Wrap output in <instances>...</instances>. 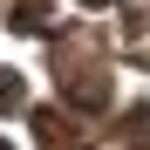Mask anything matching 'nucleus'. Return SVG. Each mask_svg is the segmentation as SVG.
I'll list each match as a JSON object with an SVG mask.
<instances>
[{
	"mask_svg": "<svg viewBox=\"0 0 150 150\" xmlns=\"http://www.w3.org/2000/svg\"><path fill=\"white\" fill-rule=\"evenodd\" d=\"M21 103H28V89H21V75H7V68H0V116H14Z\"/></svg>",
	"mask_w": 150,
	"mask_h": 150,
	"instance_id": "f257e3e1",
	"label": "nucleus"
},
{
	"mask_svg": "<svg viewBox=\"0 0 150 150\" xmlns=\"http://www.w3.org/2000/svg\"><path fill=\"white\" fill-rule=\"evenodd\" d=\"M82 7H109V0H82Z\"/></svg>",
	"mask_w": 150,
	"mask_h": 150,
	"instance_id": "f03ea898",
	"label": "nucleus"
}]
</instances>
